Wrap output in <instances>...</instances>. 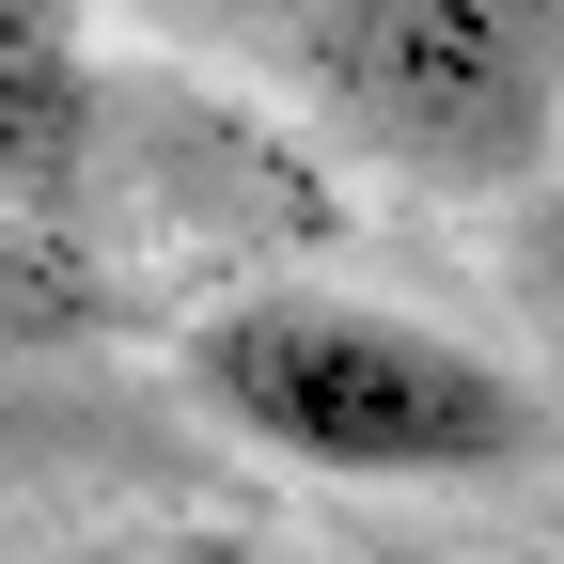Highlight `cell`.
I'll list each match as a JSON object with an SVG mask.
<instances>
[{
  "instance_id": "obj_1",
  "label": "cell",
  "mask_w": 564,
  "mask_h": 564,
  "mask_svg": "<svg viewBox=\"0 0 564 564\" xmlns=\"http://www.w3.org/2000/svg\"><path fill=\"white\" fill-rule=\"evenodd\" d=\"M188 377L220 423L345 486H470L533 455V392L486 345L423 314H361V299H236L188 329Z\"/></svg>"
},
{
  "instance_id": "obj_2",
  "label": "cell",
  "mask_w": 564,
  "mask_h": 564,
  "mask_svg": "<svg viewBox=\"0 0 564 564\" xmlns=\"http://www.w3.org/2000/svg\"><path fill=\"white\" fill-rule=\"evenodd\" d=\"M314 79L408 173L518 188L564 141V0H314Z\"/></svg>"
},
{
  "instance_id": "obj_3",
  "label": "cell",
  "mask_w": 564,
  "mask_h": 564,
  "mask_svg": "<svg viewBox=\"0 0 564 564\" xmlns=\"http://www.w3.org/2000/svg\"><path fill=\"white\" fill-rule=\"evenodd\" d=\"M95 141V32L79 0H0V204H63Z\"/></svg>"
}]
</instances>
